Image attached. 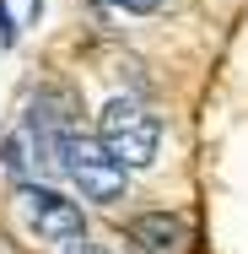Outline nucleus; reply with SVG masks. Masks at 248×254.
I'll list each match as a JSON object with an SVG mask.
<instances>
[{"instance_id":"f257e3e1","label":"nucleus","mask_w":248,"mask_h":254,"mask_svg":"<svg viewBox=\"0 0 248 254\" xmlns=\"http://www.w3.org/2000/svg\"><path fill=\"white\" fill-rule=\"evenodd\" d=\"M59 168L70 173V184L81 190V200L98 205H119L130 190V168L119 157H108L98 135H81V130H65L59 135Z\"/></svg>"},{"instance_id":"423d86ee","label":"nucleus","mask_w":248,"mask_h":254,"mask_svg":"<svg viewBox=\"0 0 248 254\" xmlns=\"http://www.w3.org/2000/svg\"><path fill=\"white\" fill-rule=\"evenodd\" d=\"M0 44H5V49L16 44V16H11V5H5V0H0Z\"/></svg>"},{"instance_id":"39448f33","label":"nucleus","mask_w":248,"mask_h":254,"mask_svg":"<svg viewBox=\"0 0 248 254\" xmlns=\"http://www.w3.org/2000/svg\"><path fill=\"white\" fill-rule=\"evenodd\" d=\"M108 5H119L124 16H151V11H162V0H108Z\"/></svg>"},{"instance_id":"6e6552de","label":"nucleus","mask_w":248,"mask_h":254,"mask_svg":"<svg viewBox=\"0 0 248 254\" xmlns=\"http://www.w3.org/2000/svg\"><path fill=\"white\" fill-rule=\"evenodd\" d=\"M0 254H16V244H11V238H5V233H0Z\"/></svg>"},{"instance_id":"0eeeda50","label":"nucleus","mask_w":248,"mask_h":254,"mask_svg":"<svg viewBox=\"0 0 248 254\" xmlns=\"http://www.w3.org/2000/svg\"><path fill=\"white\" fill-rule=\"evenodd\" d=\"M65 254H108L102 244H87V238H76V244H65Z\"/></svg>"},{"instance_id":"7ed1b4c3","label":"nucleus","mask_w":248,"mask_h":254,"mask_svg":"<svg viewBox=\"0 0 248 254\" xmlns=\"http://www.w3.org/2000/svg\"><path fill=\"white\" fill-rule=\"evenodd\" d=\"M16 205H22V216H27V227L44 238V244H76V238H87V216H81V205L70 200V195H59L49 184H33V179H16Z\"/></svg>"},{"instance_id":"1a4fd4ad","label":"nucleus","mask_w":248,"mask_h":254,"mask_svg":"<svg viewBox=\"0 0 248 254\" xmlns=\"http://www.w3.org/2000/svg\"><path fill=\"white\" fill-rule=\"evenodd\" d=\"M38 11H44V0H33V22H38Z\"/></svg>"},{"instance_id":"20e7f679","label":"nucleus","mask_w":248,"mask_h":254,"mask_svg":"<svg viewBox=\"0 0 248 254\" xmlns=\"http://www.w3.org/2000/svg\"><path fill=\"white\" fill-rule=\"evenodd\" d=\"M124 238L135 244V254H189V227L173 211H141V216H130Z\"/></svg>"},{"instance_id":"f03ea898","label":"nucleus","mask_w":248,"mask_h":254,"mask_svg":"<svg viewBox=\"0 0 248 254\" xmlns=\"http://www.w3.org/2000/svg\"><path fill=\"white\" fill-rule=\"evenodd\" d=\"M98 141L124 168H151L162 152V119L135 98H108L98 114Z\"/></svg>"}]
</instances>
